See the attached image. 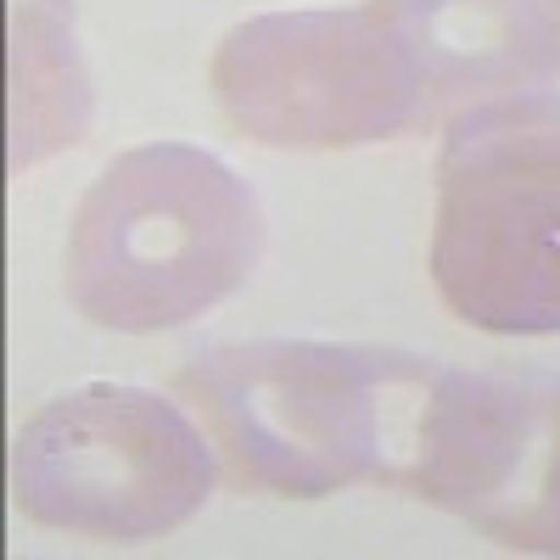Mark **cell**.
Returning <instances> with one entry per match:
<instances>
[{
  "label": "cell",
  "mask_w": 560,
  "mask_h": 560,
  "mask_svg": "<svg viewBox=\"0 0 560 560\" xmlns=\"http://www.w3.org/2000/svg\"><path fill=\"white\" fill-rule=\"evenodd\" d=\"M432 382L438 364H415L409 353L319 342L219 348L179 376L213 427L230 477L280 493H319L359 477L404 488Z\"/></svg>",
  "instance_id": "6da1fadb"
},
{
  "label": "cell",
  "mask_w": 560,
  "mask_h": 560,
  "mask_svg": "<svg viewBox=\"0 0 560 560\" xmlns=\"http://www.w3.org/2000/svg\"><path fill=\"white\" fill-rule=\"evenodd\" d=\"M432 275L477 331H560V90L493 96L448 124Z\"/></svg>",
  "instance_id": "7a4b0ae2"
},
{
  "label": "cell",
  "mask_w": 560,
  "mask_h": 560,
  "mask_svg": "<svg viewBox=\"0 0 560 560\" xmlns=\"http://www.w3.org/2000/svg\"><path fill=\"white\" fill-rule=\"evenodd\" d=\"M404 488L459 510L499 544L560 549V382L438 370Z\"/></svg>",
  "instance_id": "3957f363"
},
{
  "label": "cell",
  "mask_w": 560,
  "mask_h": 560,
  "mask_svg": "<svg viewBox=\"0 0 560 560\" xmlns=\"http://www.w3.org/2000/svg\"><path fill=\"white\" fill-rule=\"evenodd\" d=\"M197 242L253 253V202L197 152H135L79 213L73 292L107 325H163L158 258L191 264Z\"/></svg>",
  "instance_id": "277c9868"
},
{
  "label": "cell",
  "mask_w": 560,
  "mask_h": 560,
  "mask_svg": "<svg viewBox=\"0 0 560 560\" xmlns=\"http://www.w3.org/2000/svg\"><path fill=\"white\" fill-rule=\"evenodd\" d=\"M18 488L34 516L57 527H90L102 533L107 516V482L129 488L135 522L140 527H168L179 522L197 499H208V454L202 438L185 420L158 404L124 393L118 415V454H102L107 443L96 438L79 398H62L45 409L28 438L18 443Z\"/></svg>",
  "instance_id": "5b68a950"
}]
</instances>
